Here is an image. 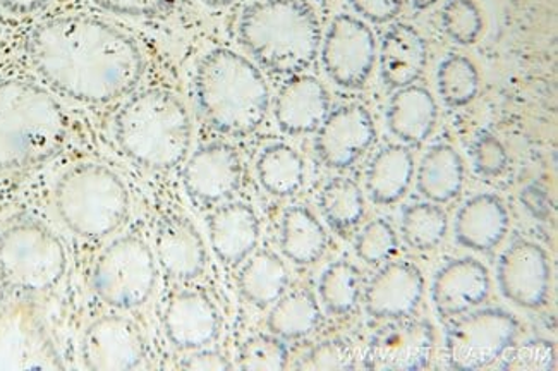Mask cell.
<instances>
[{"label": "cell", "instance_id": "cell-1", "mask_svg": "<svg viewBox=\"0 0 558 371\" xmlns=\"http://www.w3.org/2000/svg\"><path fill=\"white\" fill-rule=\"evenodd\" d=\"M33 68L50 88L83 104L124 97L142 80V52L133 38L85 14L53 17L32 33Z\"/></svg>", "mask_w": 558, "mask_h": 371}, {"label": "cell", "instance_id": "cell-2", "mask_svg": "<svg viewBox=\"0 0 558 371\" xmlns=\"http://www.w3.org/2000/svg\"><path fill=\"white\" fill-rule=\"evenodd\" d=\"M195 95L202 118L226 136L255 133L270 109V92L262 71L229 49L203 57L196 69Z\"/></svg>", "mask_w": 558, "mask_h": 371}, {"label": "cell", "instance_id": "cell-3", "mask_svg": "<svg viewBox=\"0 0 558 371\" xmlns=\"http://www.w3.org/2000/svg\"><path fill=\"white\" fill-rule=\"evenodd\" d=\"M320 21L304 0H256L239 20V40L270 73L294 76L315 62Z\"/></svg>", "mask_w": 558, "mask_h": 371}, {"label": "cell", "instance_id": "cell-4", "mask_svg": "<svg viewBox=\"0 0 558 371\" xmlns=\"http://www.w3.org/2000/svg\"><path fill=\"white\" fill-rule=\"evenodd\" d=\"M68 137V118L41 86L0 81V170H21L49 160Z\"/></svg>", "mask_w": 558, "mask_h": 371}, {"label": "cell", "instance_id": "cell-5", "mask_svg": "<svg viewBox=\"0 0 558 371\" xmlns=\"http://www.w3.org/2000/svg\"><path fill=\"white\" fill-rule=\"evenodd\" d=\"M190 113L181 98L166 89L136 93L119 110L116 137L122 152L140 166L169 170L181 166L190 152Z\"/></svg>", "mask_w": 558, "mask_h": 371}, {"label": "cell", "instance_id": "cell-6", "mask_svg": "<svg viewBox=\"0 0 558 371\" xmlns=\"http://www.w3.org/2000/svg\"><path fill=\"white\" fill-rule=\"evenodd\" d=\"M56 206L74 235L100 239L126 220L130 194L118 173L98 164H82L57 182Z\"/></svg>", "mask_w": 558, "mask_h": 371}, {"label": "cell", "instance_id": "cell-7", "mask_svg": "<svg viewBox=\"0 0 558 371\" xmlns=\"http://www.w3.org/2000/svg\"><path fill=\"white\" fill-rule=\"evenodd\" d=\"M68 254L61 239L38 223L13 224L0 235V280L20 295H41L61 283Z\"/></svg>", "mask_w": 558, "mask_h": 371}, {"label": "cell", "instance_id": "cell-8", "mask_svg": "<svg viewBox=\"0 0 558 371\" xmlns=\"http://www.w3.org/2000/svg\"><path fill=\"white\" fill-rule=\"evenodd\" d=\"M94 289L101 301L119 310L145 304L157 283L154 251L136 236L113 241L94 268Z\"/></svg>", "mask_w": 558, "mask_h": 371}, {"label": "cell", "instance_id": "cell-9", "mask_svg": "<svg viewBox=\"0 0 558 371\" xmlns=\"http://www.w3.org/2000/svg\"><path fill=\"white\" fill-rule=\"evenodd\" d=\"M521 323L502 308H482L458 316L446 334V356L453 370H482L500 361L518 343Z\"/></svg>", "mask_w": 558, "mask_h": 371}, {"label": "cell", "instance_id": "cell-10", "mask_svg": "<svg viewBox=\"0 0 558 371\" xmlns=\"http://www.w3.org/2000/svg\"><path fill=\"white\" fill-rule=\"evenodd\" d=\"M322 62L328 77L340 88L366 85L377 61V40L364 21L339 14L322 38Z\"/></svg>", "mask_w": 558, "mask_h": 371}, {"label": "cell", "instance_id": "cell-11", "mask_svg": "<svg viewBox=\"0 0 558 371\" xmlns=\"http://www.w3.org/2000/svg\"><path fill=\"white\" fill-rule=\"evenodd\" d=\"M435 328L426 320H390L369 339L364 368L378 371H416L428 367L435 352Z\"/></svg>", "mask_w": 558, "mask_h": 371}, {"label": "cell", "instance_id": "cell-12", "mask_svg": "<svg viewBox=\"0 0 558 371\" xmlns=\"http://www.w3.org/2000/svg\"><path fill=\"white\" fill-rule=\"evenodd\" d=\"M315 152L328 169L354 166L377 140L372 113L360 104H345L328 112L316 130Z\"/></svg>", "mask_w": 558, "mask_h": 371}, {"label": "cell", "instance_id": "cell-13", "mask_svg": "<svg viewBox=\"0 0 558 371\" xmlns=\"http://www.w3.org/2000/svg\"><path fill=\"white\" fill-rule=\"evenodd\" d=\"M497 283L510 303L526 310L545 307L551 287L548 254L536 242H512L498 260Z\"/></svg>", "mask_w": 558, "mask_h": 371}, {"label": "cell", "instance_id": "cell-14", "mask_svg": "<svg viewBox=\"0 0 558 371\" xmlns=\"http://www.w3.org/2000/svg\"><path fill=\"white\" fill-rule=\"evenodd\" d=\"M182 184L198 203L226 202L243 184V161L229 143H208L187 158L182 169Z\"/></svg>", "mask_w": 558, "mask_h": 371}, {"label": "cell", "instance_id": "cell-15", "mask_svg": "<svg viewBox=\"0 0 558 371\" xmlns=\"http://www.w3.org/2000/svg\"><path fill=\"white\" fill-rule=\"evenodd\" d=\"M82 355L89 370H133L145 358L142 328L126 316H101L85 332Z\"/></svg>", "mask_w": 558, "mask_h": 371}, {"label": "cell", "instance_id": "cell-16", "mask_svg": "<svg viewBox=\"0 0 558 371\" xmlns=\"http://www.w3.org/2000/svg\"><path fill=\"white\" fill-rule=\"evenodd\" d=\"M425 296V277L414 263L405 260L387 263L364 291V307L377 320H397L413 315Z\"/></svg>", "mask_w": 558, "mask_h": 371}, {"label": "cell", "instance_id": "cell-17", "mask_svg": "<svg viewBox=\"0 0 558 371\" xmlns=\"http://www.w3.org/2000/svg\"><path fill=\"white\" fill-rule=\"evenodd\" d=\"M219 308L198 289L175 292L163 311V328L170 343L184 351H195L214 343L220 334Z\"/></svg>", "mask_w": 558, "mask_h": 371}, {"label": "cell", "instance_id": "cell-18", "mask_svg": "<svg viewBox=\"0 0 558 371\" xmlns=\"http://www.w3.org/2000/svg\"><path fill=\"white\" fill-rule=\"evenodd\" d=\"M492 278L488 268L474 259L446 263L432 283V301L441 319H458L485 303Z\"/></svg>", "mask_w": 558, "mask_h": 371}, {"label": "cell", "instance_id": "cell-19", "mask_svg": "<svg viewBox=\"0 0 558 371\" xmlns=\"http://www.w3.org/2000/svg\"><path fill=\"white\" fill-rule=\"evenodd\" d=\"M330 112V97L322 81L310 74H294L283 83L274 104L280 131L291 136L313 134Z\"/></svg>", "mask_w": 558, "mask_h": 371}, {"label": "cell", "instance_id": "cell-20", "mask_svg": "<svg viewBox=\"0 0 558 371\" xmlns=\"http://www.w3.org/2000/svg\"><path fill=\"white\" fill-rule=\"evenodd\" d=\"M208 239L220 262L239 265L258 247V215L247 203H223L208 217Z\"/></svg>", "mask_w": 558, "mask_h": 371}, {"label": "cell", "instance_id": "cell-21", "mask_svg": "<svg viewBox=\"0 0 558 371\" xmlns=\"http://www.w3.org/2000/svg\"><path fill=\"white\" fill-rule=\"evenodd\" d=\"M155 248L163 272L175 280H193L205 272L207 248L195 224L187 218L163 220L158 227Z\"/></svg>", "mask_w": 558, "mask_h": 371}, {"label": "cell", "instance_id": "cell-22", "mask_svg": "<svg viewBox=\"0 0 558 371\" xmlns=\"http://www.w3.org/2000/svg\"><path fill=\"white\" fill-rule=\"evenodd\" d=\"M428 64V47L414 26L397 23L385 33L380 47V73L387 88L414 85Z\"/></svg>", "mask_w": 558, "mask_h": 371}, {"label": "cell", "instance_id": "cell-23", "mask_svg": "<svg viewBox=\"0 0 558 371\" xmlns=\"http://www.w3.org/2000/svg\"><path fill=\"white\" fill-rule=\"evenodd\" d=\"M510 215L495 194H476L458 212L453 235L461 247L473 251H492L506 239Z\"/></svg>", "mask_w": 558, "mask_h": 371}, {"label": "cell", "instance_id": "cell-24", "mask_svg": "<svg viewBox=\"0 0 558 371\" xmlns=\"http://www.w3.org/2000/svg\"><path fill=\"white\" fill-rule=\"evenodd\" d=\"M387 128L405 145L425 143L438 121L437 100L425 86H405L393 92L387 107Z\"/></svg>", "mask_w": 558, "mask_h": 371}, {"label": "cell", "instance_id": "cell-25", "mask_svg": "<svg viewBox=\"0 0 558 371\" xmlns=\"http://www.w3.org/2000/svg\"><path fill=\"white\" fill-rule=\"evenodd\" d=\"M413 152L404 145H387L372 158L366 190L377 205H393L404 199L414 179Z\"/></svg>", "mask_w": 558, "mask_h": 371}, {"label": "cell", "instance_id": "cell-26", "mask_svg": "<svg viewBox=\"0 0 558 371\" xmlns=\"http://www.w3.org/2000/svg\"><path fill=\"white\" fill-rule=\"evenodd\" d=\"M464 160L450 145H435L421 158L416 188L426 202L446 205L461 194L464 188Z\"/></svg>", "mask_w": 558, "mask_h": 371}, {"label": "cell", "instance_id": "cell-27", "mask_svg": "<svg viewBox=\"0 0 558 371\" xmlns=\"http://www.w3.org/2000/svg\"><path fill=\"white\" fill-rule=\"evenodd\" d=\"M328 247V235L320 220L306 206H289L280 224V248L289 262L307 266L318 262Z\"/></svg>", "mask_w": 558, "mask_h": 371}, {"label": "cell", "instance_id": "cell-28", "mask_svg": "<svg viewBox=\"0 0 558 371\" xmlns=\"http://www.w3.org/2000/svg\"><path fill=\"white\" fill-rule=\"evenodd\" d=\"M238 286L250 303L259 308L270 307L288 291V266L274 251H253L239 272Z\"/></svg>", "mask_w": 558, "mask_h": 371}, {"label": "cell", "instance_id": "cell-29", "mask_svg": "<svg viewBox=\"0 0 558 371\" xmlns=\"http://www.w3.org/2000/svg\"><path fill=\"white\" fill-rule=\"evenodd\" d=\"M322 308L310 289H295L277 299L268 315L271 334L282 340L304 339L320 327Z\"/></svg>", "mask_w": 558, "mask_h": 371}, {"label": "cell", "instance_id": "cell-30", "mask_svg": "<svg viewBox=\"0 0 558 371\" xmlns=\"http://www.w3.org/2000/svg\"><path fill=\"white\" fill-rule=\"evenodd\" d=\"M259 184L267 193L288 199L303 188L306 166L292 146L276 143L267 146L256 160Z\"/></svg>", "mask_w": 558, "mask_h": 371}, {"label": "cell", "instance_id": "cell-31", "mask_svg": "<svg viewBox=\"0 0 558 371\" xmlns=\"http://www.w3.org/2000/svg\"><path fill=\"white\" fill-rule=\"evenodd\" d=\"M322 215L337 235L345 236L356 229L366 214V202L357 182L333 178L322 190L318 199Z\"/></svg>", "mask_w": 558, "mask_h": 371}, {"label": "cell", "instance_id": "cell-32", "mask_svg": "<svg viewBox=\"0 0 558 371\" xmlns=\"http://www.w3.org/2000/svg\"><path fill=\"white\" fill-rule=\"evenodd\" d=\"M447 232L449 218L437 203H414L402 211L401 235L413 250H435L444 242Z\"/></svg>", "mask_w": 558, "mask_h": 371}, {"label": "cell", "instance_id": "cell-33", "mask_svg": "<svg viewBox=\"0 0 558 371\" xmlns=\"http://www.w3.org/2000/svg\"><path fill=\"white\" fill-rule=\"evenodd\" d=\"M437 86L440 98L450 109L470 106L477 97L482 77L470 57L452 53L438 65Z\"/></svg>", "mask_w": 558, "mask_h": 371}, {"label": "cell", "instance_id": "cell-34", "mask_svg": "<svg viewBox=\"0 0 558 371\" xmlns=\"http://www.w3.org/2000/svg\"><path fill=\"white\" fill-rule=\"evenodd\" d=\"M361 275L357 266L339 260L328 265L318 280V296L328 313L351 315L360 303Z\"/></svg>", "mask_w": 558, "mask_h": 371}, {"label": "cell", "instance_id": "cell-35", "mask_svg": "<svg viewBox=\"0 0 558 371\" xmlns=\"http://www.w3.org/2000/svg\"><path fill=\"white\" fill-rule=\"evenodd\" d=\"M440 20L447 37L464 47L476 44L483 35L485 21L474 0H446Z\"/></svg>", "mask_w": 558, "mask_h": 371}, {"label": "cell", "instance_id": "cell-36", "mask_svg": "<svg viewBox=\"0 0 558 371\" xmlns=\"http://www.w3.org/2000/svg\"><path fill=\"white\" fill-rule=\"evenodd\" d=\"M289 349L277 335H253L239 349L238 367L247 371H280L288 367Z\"/></svg>", "mask_w": 558, "mask_h": 371}, {"label": "cell", "instance_id": "cell-37", "mask_svg": "<svg viewBox=\"0 0 558 371\" xmlns=\"http://www.w3.org/2000/svg\"><path fill=\"white\" fill-rule=\"evenodd\" d=\"M354 250H356L357 259L368 265L389 262L399 250L396 229L384 218L372 220L360 230Z\"/></svg>", "mask_w": 558, "mask_h": 371}, {"label": "cell", "instance_id": "cell-38", "mask_svg": "<svg viewBox=\"0 0 558 371\" xmlns=\"http://www.w3.org/2000/svg\"><path fill=\"white\" fill-rule=\"evenodd\" d=\"M557 367L555 344L546 339H530L512 344L500 358V370L550 371Z\"/></svg>", "mask_w": 558, "mask_h": 371}, {"label": "cell", "instance_id": "cell-39", "mask_svg": "<svg viewBox=\"0 0 558 371\" xmlns=\"http://www.w3.org/2000/svg\"><path fill=\"white\" fill-rule=\"evenodd\" d=\"M356 367V351L344 339L324 340L312 347L295 364V368L306 371L354 370Z\"/></svg>", "mask_w": 558, "mask_h": 371}, {"label": "cell", "instance_id": "cell-40", "mask_svg": "<svg viewBox=\"0 0 558 371\" xmlns=\"http://www.w3.org/2000/svg\"><path fill=\"white\" fill-rule=\"evenodd\" d=\"M474 170L483 178H498L509 167V152L494 133L480 131L471 145Z\"/></svg>", "mask_w": 558, "mask_h": 371}, {"label": "cell", "instance_id": "cell-41", "mask_svg": "<svg viewBox=\"0 0 558 371\" xmlns=\"http://www.w3.org/2000/svg\"><path fill=\"white\" fill-rule=\"evenodd\" d=\"M110 13L131 17H155L174 8L175 0H94Z\"/></svg>", "mask_w": 558, "mask_h": 371}, {"label": "cell", "instance_id": "cell-42", "mask_svg": "<svg viewBox=\"0 0 558 371\" xmlns=\"http://www.w3.org/2000/svg\"><path fill=\"white\" fill-rule=\"evenodd\" d=\"M349 4L363 20L375 25H385L399 16L404 0H349Z\"/></svg>", "mask_w": 558, "mask_h": 371}, {"label": "cell", "instance_id": "cell-43", "mask_svg": "<svg viewBox=\"0 0 558 371\" xmlns=\"http://www.w3.org/2000/svg\"><path fill=\"white\" fill-rule=\"evenodd\" d=\"M181 368L191 371H226L231 370L232 364L226 356L210 349H195L193 355L182 361Z\"/></svg>", "mask_w": 558, "mask_h": 371}, {"label": "cell", "instance_id": "cell-44", "mask_svg": "<svg viewBox=\"0 0 558 371\" xmlns=\"http://www.w3.org/2000/svg\"><path fill=\"white\" fill-rule=\"evenodd\" d=\"M50 2H53V0H0V5L9 13L32 14L47 8Z\"/></svg>", "mask_w": 558, "mask_h": 371}, {"label": "cell", "instance_id": "cell-45", "mask_svg": "<svg viewBox=\"0 0 558 371\" xmlns=\"http://www.w3.org/2000/svg\"><path fill=\"white\" fill-rule=\"evenodd\" d=\"M435 4H438V0H413L414 9L417 11H426Z\"/></svg>", "mask_w": 558, "mask_h": 371}, {"label": "cell", "instance_id": "cell-46", "mask_svg": "<svg viewBox=\"0 0 558 371\" xmlns=\"http://www.w3.org/2000/svg\"><path fill=\"white\" fill-rule=\"evenodd\" d=\"M202 2L211 8H226V5L234 4L235 0H202Z\"/></svg>", "mask_w": 558, "mask_h": 371}]
</instances>
